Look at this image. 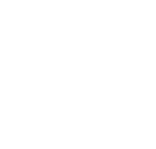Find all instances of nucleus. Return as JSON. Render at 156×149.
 Listing matches in <instances>:
<instances>
[]
</instances>
